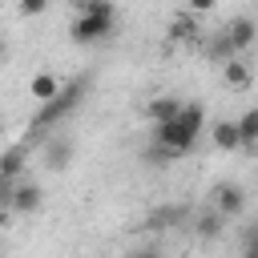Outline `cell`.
Masks as SVG:
<instances>
[{"mask_svg":"<svg viewBox=\"0 0 258 258\" xmlns=\"http://www.w3.org/2000/svg\"><path fill=\"white\" fill-rule=\"evenodd\" d=\"M77 8H81V16H77L73 28H69L73 44H97V40H105V36L113 32L117 8H113L109 0H81Z\"/></svg>","mask_w":258,"mask_h":258,"instance_id":"1","label":"cell"},{"mask_svg":"<svg viewBox=\"0 0 258 258\" xmlns=\"http://www.w3.org/2000/svg\"><path fill=\"white\" fill-rule=\"evenodd\" d=\"M81 97H85V81H69V85H60V93H56L48 105H40V113L32 117V129H44V125L64 121V117L81 105Z\"/></svg>","mask_w":258,"mask_h":258,"instance_id":"2","label":"cell"},{"mask_svg":"<svg viewBox=\"0 0 258 258\" xmlns=\"http://www.w3.org/2000/svg\"><path fill=\"white\" fill-rule=\"evenodd\" d=\"M194 133H185L177 121H169V125H153V145L165 153V157H181V153H189L194 149Z\"/></svg>","mask_w":258,"mask_h":258,"instance_id":"3","label":"cell"},{"mask_svg":"<svg viewBox=\"0 0 258 258\" xmlns=\"http://www.w3.org/2000/svg\"><path fill=\"white\" fill-rule=\"evenodd\" d=\"M222 32H226V40H230L234 56H238V52H246V48L258 40V24H254V16H234Z\"/></svg>","mask_w":258,"mask_h":258,"instance_id":"4","label":"cell"},{"mask_svg":"<svg viewBox=\"0 0 258 258\" xmlns=\"http://www.w3.org/2000/svg\"><path fill=\"white\" fill-rule=\"evenodd\" d=\"M214 210L230 222V218H238L242 210H246V189L242 185H234V181H226V185H218L214 189Z\"/></svg>","mask_w":258,"mask_h":258,"instance_id":"5","label":"cell"},{"mask_svg":"<svg viewBox=\"0 0 258 258\" xmlns=\"http://www.w3.org/2000/svg\"><path fill=\"white\" fill-rule=\"evenodd\" d=\"M40 202H44V189L36 185V181H16V189H12V210L16 214H36L40 210Z\"/></svg>","mask_w":258,"mask_h":258,"instance_id":"6","label":"cell"},{"mask_svg":"<svg viewBox=\"0 0 258 258\" xmlns=\"http://www.w3.org/2000/svg\"><path fill=\"white\" fill-rule=\"evenodd\" d=\"M69 161H73V141L69 137H52L44 145V165L48 169H69Z\"/></svg>","mask_w":258,"mask_h":258,"instance_id":"7","label":"cell"},{"mask_svg":"<svg viewBox=\"0 0 258 258\" xmlns=\"http://www.w3.org/2000/svg\"><path fill=\"white\" fill-rule=\"evenodd\" d=\"M28 93H32V101H36V105H48V101L60 93V81H56L52 73H36V77L28 81Z\"/></svg>","mask_w":258,"mask_h":258,"instance_id":"8","label":"cell"},{"mask_svg":"<svg viewBox=\"0 0 258 258\" xmlns=\"http://www.w3.org/2000/svg\"><path fill=\"white\" fill-rule=\"evenodd\" d=\"M181 105H185V101H177V97H153V101H149V117H153V125H169V121H177Z\"/></svg>","mask_w":258,"mask_h":258,"instance_id":"9","label":"cell"},{"mask_svg":"<svg viewBox=\"0 0 258 258\" xmlns=\"http://www.w3.org/2000/svg\"><path fill=\"white\" fill-rule=\"evenodd\" d=\"M177 125H181L185 133H194V137H198V133L206 129V105H202V101H185V105H181V113H177Z\"/></svg>","mask_w":258,"mask_h":258,"instance_id":"10","label":"cell"},{"mask_svg":"<svg viewBox=\"0 0 258 258\" xmlns=\"http://www.w3.org/2000/svg\"><path fill=\"white\" fill-rule=\"evenodd\" d=\"M222 81H226V89H250V81H254V77H250V64L234 56V60H226V64H222Z\"/></svg>","mask_w":258,"mask_h":258,"instance_id":"11","label":"cell"},{"mask_svg":"<svg viewBox=\"0 0 258 258\" xmlns=\"http://www.w3.org/2000/svg\"><path fill=\"white\" fill-rule=\"evenodd\" d=\"M210 137H214V145L226 149V153L242 149V137H238V125H234V121H218V125L210 129Z\"/></svg>","mask_w":258,"mask_h":258,"instance_id":"12","label":"cell"},{"mask_svg":"<svg viewBox=\"0 0 258 258\" xmlns=\"http://www.w3.org/2000/svg\"><path fill=\"white\" fill-rule=\"evenodd\" d=\"M234 125H238V137H242V149L250 153V149H254V141H258V105H254V109H246V113H242V117H238Z\"/></svg>","mask_w":258,"mask_h":258,"instance_id":"13","label":"cell"},{"mask_svg":"<svg viewBox=\"0 0 258 258\" xmlns=\"http://www.w3.org/2000/svg\"><path fill=\"white\" fill-rule=\"evenodd\" d=\"M222 226H226V218H222L218 210H206V214L194 218V234H198V238H218Z\"/></svg>","mask_w":258,"mask_h":258,"instance_id":"14","label":"cell"},{"mask_svg":"<svg viewBox=\"0 0 258 258\" xmlns=\"http://www.w3.org/2000/svg\"><path fill=\"white\" fill-rule=\"evenodd\" d=\"M20 169H24V149H8V153H0V177H4V181H16Z\"/></svg>","mask_w":258,"mask_h":258,"instance_id":"15","label":"cell"},{"mask_svg":"<svg viewBox=\"0 0 258 258\" xmlns=\"http://www.w3.org/2000/svg\"><path fill=\"white\" fill-rule=\"evenodd\" d=\"M169 40H198V20L189 12H181L173 24H169Z\"/></svg>","mask_w":258,"mask_h":258,"instance_id":"16","label":"cell"},{"mask_svg":"<svg viewBox=\"0 0 258 258\" xmlns=\"http://www.w3.org/2000/svg\"><path fill=\"white\" fill-rule=\"evenodd\" d=\"M206 52L218 60V64H226V60H234V48H230V40H226V32H214L210 40H206Z\"/></svg>","mask_w":258,"mask_h":258,"instance_id":"17","label":"cell"},{"mask_svg":"<svg viewBox=\"0 0 258 258\" xmlns=\"http://www.w3.org/2000/svg\"><path fill=\"white\" fill-rule=\"evenodd\" d=\"M40 12H48L44 0H20V16H40Z\"/></svg>","mask_w":258,"mask_h":258,"instance_id":"18","label":"cell"},{"mask_svg":"<svg viewBox=\"0 0 258 258\" xmlns=\"http://www.w3.org/2000/svg\"><path fill=\"white\" fill-rule=\"evenodd\" d=\"M210 8H214V4H210V0H194V4H189V8H185V12H189V16H194V12H210Z\"/></svg>","mask_w":258,"mask_h":258,"instance_id":"19","label":"cell"},{"mask_svg":"<svg viewBox=\"0 0 258 258\" xmlns=\"http://www.w3.org/2000/svg\"><path fill=\"white\" fill-rule=\"evenodd\" d=\"M246 258H258V234L246 238Z\"/></svg>","mask_w":258,"mask_h":258,"instance_id":"20","label":"cell"},{"mask_svg":"<svg viewBox=\"0 0 258 258\" xmlns=\"http://www.w3.org/2000/svg\"><path fill=\"white\" fill-rule=\"evenodd\" d=\"M129 258H161L157 250H137V254H129Z\"/></svg>","mask_w":258,"mask_h":258,"instance_id":"21","label":"cell"},{"mask_svg":"<svg viewBox=\"0 0 258 258\" xmlns=\"http://www.w3.org/2000/svg\"><path fill=\"white\" fill-rule=\"evenodd\" d=\"M4 56H8V44H4V40H0V60H4Z\"/></svg>","mask_w":258,"mask_h":258,"instance_id":"22","label":"cell"},{"mask_svg":"<svg viewBox=\"0 0 258 258\" xmlns=\"http://www.w3.org/2000/svg\"><path fill=\"white\" fill-rule=\"evenodd\" d=\"M250 153H254V157H258V141H254V149H250Z\"/></svg>","mask_w":258,"mask_h":258,"instance_id":"23","label":"cell"},{"mask_svg":"<svg viewBox=\"0 0 258 258\" xmlns=\"http://www.w3.org/2000/svg\"><path fill=\"white\" fill-rule=\"evenodd\" d=\"M254 24H258V20H254Z\"/></svg>","mask_w":258,"mask_h":258,"instance_id":"24","label":"cell"}]
</instances>
